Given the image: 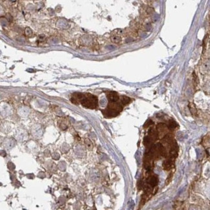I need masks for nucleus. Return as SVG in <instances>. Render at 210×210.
Masks as SVG:
<instances>
[{
	"instance_id": "f257e3e1",
	"label": "nucleus",
	"mask_w": 210,
	"mask_h": 210,
	"mask_svg": "<svg viewBox=\"0 0 210 210\" xmlns=\"http://www.w3.org/2000/svg\"><path fill=\"white\" fill-rule=\"evenodd\" d=\"M80 100L82 106L87 108L94 109L98 106V99L95 96L92 94H82Z\"/></svg>"
},
{
	"instance_id": "f03ea898",
	"label": "nucleus",
	"mask_w": 210,
	"mask_h": 210,
	"mask_svg": "<svg viewBox=\"0 0 210 210\" xmlns=\"http://www.w3.org/2000/svg\"><path fill=\"white\" fill-rule=\"evenodd\" d=\"M122 109L120 105H112L107 107V109L103 111V115L107 117H115L118 115L119 112Z\"/></svg>"
},
{
	"instance_id": "7ed1b4c3",
	"label": "nucleus",
	"mask_w": 210,
	"mask_h": 210,
	"mask_svg": "<svg viewBox=\"0 0 210 210\" xmlns=\"http://www.w3.org/2000/svg\"><path fill=\"white\" fill-rule=\"evenodd\" d=\"M107 96L108 100H109L111 102H112V103L116 102V101L119 100V96H118V95L117 94V93H116V92L112 91V92H108Z\"/></svg>"
},
{
	"instance_id": "20e7f679",
	"label": "nucleus",
	"mask_w": 210,
	"mask_h": 210,
	"mask_svg": "<svg viewBox=\"0 0 210 210\" xmlns=\"http://www.w3.org/2000/svg\"><path fill=\"white\" fill-rule=\"evenodd\" d=\"M173 164H174L173 160L171 159L167 160L164 161V163H163V167H164V169L165 170L169 171L172 168V167L173 166Z\"/></svg>"
},
{
	"instance_id": "39448f33",
	"label": "nucleus",
	"mask_w": 210,
	"mask_h": 210,
	"mask_svg": "<svg viewBox=\"0 0 210 210\" xmlns=\"http://www.w3.org/2000/svg\"><path fill=\"white\" fill-rule=\"evenodd\" d=\"M148 133H149V137L151 138V140H152L153 141H155V140H157V139H158V132H157L156 130L154 129H150Z\"/></svg>"
},
{
	"instance_id": "423d86ee",
	"label": "nucleus",
	"mask_w": 210,
	"mask_h": 210,
	"mask_svg": "<svg viewBox=\"0 0 210 210\" xmlns=\"http://www.w3.org/2000/svg\"><path fill=\"white\" fill-rule=\"evenodd\" d=\"M148 182H149V185H150V186H151L152 187L156 186L157 185V184H158V177H157L156 175L152 176L151 177H150V179H149Z\"/></svg>"
},
{
	"instance_id": "0eeeda50",
	"label": "nucleus",
	"mask_w": 210,
	"mask_h": 210,
	"mask_svg": "<svg viewBox=\"0 0 210 210\" xmlns=\"http://www.w3.org/2000/svg\"><path fill=\"white\" fill-rule=\"evenodd\" d=\"M167 127H168L166 126L164 124H159L157 125V129H158V132L160 133H166V131L167 130Z\"/></svg>"
},
{
	"instance_id": "6e6552de",
	"label": "nucleus",
	"mask_w": 210,
	"mask_h": 210,
	"mask_svg": "<svg viewBox=\"0 0 210 210\" xmlns=\"http://www.w3.org/2000/svg\"><path fill=\"white\" fill-rule=\"evenodd\" d=\"M178 126V124H177L175 121L173 120H171L169 121L168 124H167V127H168V129H175Z\"/></svg>"
},
{
	"instance_id": "1a4fd4ad",
	"label": "nucleus",
	"mask_w": 210,
	"mask_h": 210,
	"mask_svg": "<svg viewBox=\"0 0 210 210\" xmlns=\"http://www.w3.org/2000/svg\"><path fill=\"white\" fill-rule=\"evenodd\" d=\"M153 140H151V138L149 136H146L144 139V144L146 146H148L151 144Z\"/></svg>"
},
{
	"instance_id": "9d476101",
	"label": "nucleus",
	"mask_w": 210,
	"mask_h": 210,
	"mask_svg": "<svg viewBox=\"0 0 210 210\" xmlns=\"http://www.w3.org/2000/svg\"><path fill=\"white\" fill-rule=\"evenodd\" d=\"M202 71L204 73H207L210 71V64L209 63H206L203 65Z\"/></svg>"
},
{
	"instance_id": "9b49d317",
	"label": "nucleus",
	"mask_w": 210,
	"mask_h": 210,
	"mask_svg": "<svg viewBox=\"0 0 210 210\" xmlns=\"http://www.w3.org/2000/svg\"><path fill=\"white\" fill-rule=\"evenodd\" d=\"M121 101H122V104L126 105V104H127V103H129L130 98L127 96H122V97Z\"/></svg>"
},
{
	"instance_id": "f8f14e48",
	"label": "nucleus",
	"mask_w": 210,
	"mask_h": 210,
	"mask_svg": "<svg viewBox=\"0 0 210 210\" xmlns=\"http://www.w3.org/2000/svg\"><path fill=\"white\" fill-rule=\"evenodd\" d=\"M111 40L112 42H113V43H118L121 41L120 38L119 36H113V37H111Z\"/></svg>"
},
{
	"instance_id": "ddd939ff",
	"label": "nucleus",
	"mask_w": 210,
	"mask_h": 210,
	"mask_svg": "<svg viewBox=\"0 0 210 210\" xmlns=\"http://www.w3.org/2000/svg\"><path fill=\"white\" fill-rule=\"evenodd\" d=\"M152 124H153V122L151 120H148L146 121V122L145 123L144 127H148L150 126V125H152Z\"/></svg>"
},
{
	"instance_id": "4468645a",
	"label": "nucleus",
	"mask_w": 210,
	"mask_h": 210,
	"mask_svg": "<svg viewBox=\"0 0 210 210\" xmlns=\"http://www.w3.org/2000/svg\"><path fill=\"white\" fill-rule=\"evenodd\" d=\"M207 194H208V195H209V197L210 198V188H209V189H208V191H207Z\"/></svg>"
},
{
	"instance_id": "2eb2a0df",
	"label": "nucleus",
	"mask_w": 210,
	"mask_h": 210,
	"mask_svg": "<svg viewBox=\"0 0 210 210\" xmlns=\"http://www.w3.org/2000/svg\"><path fill=\"white\" fill-rule=\"evenodd\" d=\"M209 143H210V140H209Z\"/></svg>"
}]
</instances>
